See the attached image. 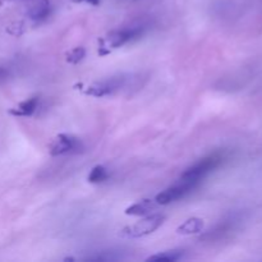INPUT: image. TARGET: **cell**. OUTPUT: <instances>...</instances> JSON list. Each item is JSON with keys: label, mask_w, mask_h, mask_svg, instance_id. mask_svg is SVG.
Here are the masks:
<instances>
[{"label": "cell", "mask_w": 262, "mask_h": 262, "mask_svg": "<svg viewBox=\"0 0 262 262\" xmlns=\"http://www.w3.org/2000/svg\"><path fill=\"white\" fill-rule=\"evenodd\" d=\"M143 33H145L143 26H132V27H124L112 31L104 38L100 40L99 54L102 56L107 55L115 49L122 48L125 43L140 38Z\"/></svg>", "instance_id": "1"}, {"label": "cell", "mask_w": 262, "mask_h": 262, "mask_svg": "<svg viewBox=\"0 0 262 262\" xmlns=\"http://www.w3.org/2000/svg\"><path fill=\"white\" fill-rule=\"evenodd\" d=\"M130 77H132L130 74H117V76L109 77L106 79L90 84L84 92H86V95L94 97L112 96V95H115L117 92L122 91L123 89L127 87V84L132 79Z\"/></svg>", "instance_id": "2"}, {"label": "cell", "mask_w": 262, "mask_h": 262, "mask_svg": "<svg viewBox=\"0 0 262 262\" xmlns=\"http://www.w3.org/2000/svg\"><path fill=\"white\" fill-rule=\"evenodd\" d=\"M223 158L219 154H212V155L206 156V158L201 159L200 161H197L196 164H193L192 166H189L183 174H182L181 179L182 181L191 182L199 186L200 182L205 178L209 173L214 171L217 166L222 164Z\"/></svg>", "instance_id": "3"}, {"label": "cell", "mask_w": 262, "mask_h": 262, "mask_svg": "<svg viewBox=\"0 0 262 262\" xmlns=\"http://www.w3.org/2000/svg\"><path fill=\"white\" fill-rule=\"evenodd\" d=\"M164 220H165V216L161 214L148 215V216L143 217L141 222L129 225V227H125L120 232V235L123 238H128V239H137V238L146 237V235L151 234L156 229H159L163 225Z\"/></svg>", "instance_id": "4"}, {"label": "cell", "mask_w": 262, "mask_h": 262, "mask_svg": "<svg viewBox=\"0 0 262 262\" xmlns=\"http://www.w3.org/2000/svg\"><path fill=\"white\" fill-rule=\"evenodd\" d=\"M83 148L81 140L74 136L59 135L49 146V152L51 156H61L68 154H77Z\"/></svg>", "instance_id": "5"}, {"label": "cell", "mask_w": 262, "mask_h": 262, "mask_svg": "<svg viewBox=\"0 0 262 262\" xmlns=\"http://www.w3.org/2000/svg\"><path fill=\"white\" fill-rule=\"evenodd\" d=\"M196 187L197 184L191 183V182L187 181H182L181 179L179 183L174 184V186L161 191L160 193L155 197V201L158 205H169L171 204V202L183 199L186 194H188L189 192L193 191Z\"/></svg>", "instance_id": "6"}, {"label": "cell", "mask_w": 262, "mask_h": 262, "mask_svg": "<svg viewBox=\"0 0 262 262\" xmlns=\"http://www.w3.org/2000/svg\"><path fill=\"white\" fill-rule=\"evenodd\" d=\"M51 10H53V8H51L49 0H38L36 4H33L28 9L27 15L30 17V19L35 20V22H42L50 17Z\"/></svg>", "instance_id": "7"}, {"label": "cell", "mask_w": 262, "mask_h": 262, "mask_svg": "<svg viewBox=\"0 0 262 262\" xmlns=\"http://www.w3.org/2000/svg\"><path fill=\"white\" fill-rule=\"evenodd\" d=\"M38 106V97H31V99L25 100L19 102L15 107H12L9 110V114L13 117H23L27 118L33 115V113L37 110Z\"/></svg>", "instance_id": "8"}, {"label": "cell", "mask_w": 262, "mask_h": 262, "mask_svg": "<svg viewBox=\"0 0 262 262\" xmlns=\"http://www.w3.org/2000/svg\"><path fill=\"white\" fill-rule=\"evenodd\" d=\"M156 201L155 200H142V201H138L136 204H133L132 206L127 207L125 209V215H130V216H145L148 215L151 211L156 209Z\"/></svg>", "instance_id": "9"}, {"label": "cell", "mask_w": 262, "mask_h": 262, "mask_svg": "<svg viewBox=\"0 0 262 262\" xmlns=\"http://www.w3.org/2000/svg\"><path fill=\"white\" fill-rule=\"evenodd\" d=\"M204 227H205L204 220L200 219V217H191V219L186 220L183 224H181L178 228H177V233L181 235L197 234V233L202 232Z\"/></svg>", "instance_id": "10"}, {"label": "cell", "mask_w": 262, "mask_h": 262, "mask_svg": "<svg viewBox=\"0 0 262 262\" xmlns=\"http://www.w3.org/2000/svg\"><path fill=\"white\" fill-rule=\"evenodd\" d=\"M183 256H184L183 250H169V251H164V252H159L156 253V255L150 256V257L147 258V261L174 262V261L182 260Z\"/></svg>", "instance_id": "11"}, {"label": "cell", "mask_w": 262, "mask_h": 262, "mask_svg": "<svg viewBox=\"0 0 262 262\" xmlns=\"http://www.w3.org/2000/svg\"><path fill=\"white\" fill-rule=\"evenodd\" d=\"M109 178V171L105 166L96 165L92 168V170L89 174L90 183H102Z\"/></svg>", "instance_id": "12"}, {"label": "cell", "mask_w": 262, "mask_h": 262, "mask_svg": "<svg viewBox=\"0 0 262 262\" xmlns=\"http://www.w3.org/2000/svg\"><path fill=\"white\" fill-rule=\"evenodd\" d=\"M84 56H86V50L82 46H78L67 54V61L71 64H78L79 61L83 60Z\"/></svg>", "instance_id": "13"}, {"label": "cell", "mask_w": 262, "mask_h": 262, "mask_svg": "<svg viewBox=\"0 0 262 262\" xmlns=\"http://www.w3.org/2000/svg\"><path fill=\"white\" fill-rule=\"evenodd\" d=\"M74 3H87V4H91V5H99L100 4V0H72Z\"/></svg>", "instance_id": "14"}, {"label": "cell", "mask_w": 262, "mask_h": 262, "mask_svg": "<svg viewBox=\"0 0 262 262\" xmlns=\"http://www.w3.org/2000/svg\"><path fill=\"white\" fill-rule=\"evenodd\" d=\"M8 73H9V72H8L7 68H4V67H0V79L5 78V77L8 76Z\"/></svg>", "instance_id": "15"}]
</instances>
